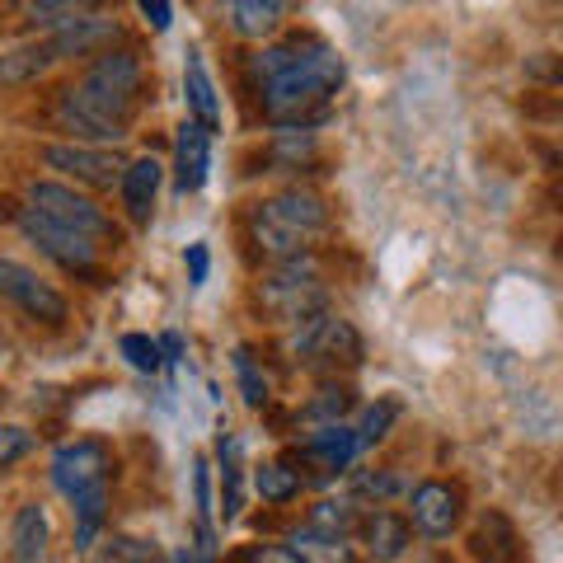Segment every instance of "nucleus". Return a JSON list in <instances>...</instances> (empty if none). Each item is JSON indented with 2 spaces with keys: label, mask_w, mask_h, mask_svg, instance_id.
I'll list each match as a JSON object with an SVG mask.
<instances>
[{
  "label": "nucleus",
  "mask_w": 563,
  "mask_h": 563,
  "mask_svg": "<svg viewBox=\"0 0 563 563\" xmlns=\"http://www.w3.org/2000/svg\"><path fill=\"white\" fill-rule=\"evenodd\" d=\"M254 80L258 99L277 128H301L339 95L343 85V57L320 38H287L268 43L254 57Z\"/></svg>",
  "instance_id": "f257e3e1"
},
{
  "label": "nucleus",
  "mask_w": 563,
  "mask_h": 563,
  "mask_svg": "<svg viewBox=\"0 0 563 563\" xmlns=\"http://www.w3.org/2000/svg\"><path fill=\"white\" fill-rule=\"evenodd\" d=\"M141 95V62L136 52H99L85 66L76 85L57 95V122L62 132L85 141H122L128 136V118Z\"/></svg>",
  "instance_id": "f03ea898"
},
{
  "label": "nucleus",
  "mask_w": 563,
  "mask_h": 563,
  "mask_svg": "<svg viewBox=\"0 0 563 563\" xmlns=\"http://www.w3.org/2000/svg\"><path fill=\"white\" fill-rule=\"evenodd\" d=\"M250 225H254V240L263 244V254L287 263V258H306V250L333 221H329L324 198H314L306 188H287V192H277V198L258 202Z\"/></svg>",
  "instance_id": "7ed1b4c3"
},
{
  "label": "nucleus",
  "mask_w": 563,
  "mask_h": 563,
  "mask_svg": "<svg viewBox=\"0 0 563 563\" xmlns=\"http://www.w3.org/2000/svg\"><path fill=\"white\" fill-rule=\"evenodd\" d=\"M29 211L52 221V225H62V231H70V235L90 240V244H103V240L118 244V235H122L113 225V217L95 198H85V192H76L70 184H57V179H33L29 184Z\"/></svg>",
  "instance_id": "20e7f679"
},
{
  "label": "nucleus",
  "mask_w": 563,
  "mask_h": 563,
  "mask_svg": "<svg viewBox=\"0 0 563 563\" xmlns=\"http://www.w3.org/2000/svg\"><path fill=\"white\" fill-rule=\"evenodd\" d=\"M258 306L282 324H301L310 314H324L329 291L320 273L310 268V258H287L258 282Z\"/></svg>",
  "instance_id": "39448f33"
},
{
  "label": "nucleus",
  "mask_w": 563,
  "mask_h": 563,
  "mask_svg": "<svg viewBox=\"0 0 563 563\" xmlns=\"http://www.w3.org/2000/svg\"><path fill=\"white\" fill-rule=\"evenodd\" d=\"M109 470H113V455L95 437H80V442H66L57 455H52V484L66 503H80L90 493L109 488Z\"/></svg>",
  "instance_id": "423d86ee"
},
{
  "label": "nucleus",
  "mask_w": 563,
  "mask_h": 563,
  "mask_svg": "<svg viewBox=\"0 0 563 563\" xmlns=\"http://www.w3.org/2000/svg\"><path fill=\"white\" fill-rule=\"evenodd\" d=\"M0 296L38 324H62L70 314L66 296L52 287L38 268H29V263H20V258H5V254H0Z\"/></svg>",
  "instance_id": "0eeeda50"
},
{
  "label": "nucleus",
  "mask_w": 563,
  "mask_h": 563,
  "mask_svg": "<svg viewBox=\"0 0 563 563\" xmlns=\"http://www.w3.org/2000/svg\"><path fill=\"white\" fill-rule=\"evenodd\" d=\"M287 352L306 362H362V333L352 329L339 314H310V320L296 324Z\"/></svg>",
  "instance_id": "6e6552de"
},
{
  "label": "nucleus",
  "mask_w": 563,
  "mask_h": 563,
  "mask_svg": "<svg viewBox=\"0 0 563 563\" xmlns=\"http://www.w3.org/2000/svg\"><path fill=\"white\" fill-rule=\"evenodd\" d=\"M14 221H20L24 240L38 244V254H47L52 263H57V268L80 273V277H99V244L70 235V231H62V225H52V221H43V217H33L29 207H24Z\"/></svg>",
  "instance_id": "1a4fd4ad"
},
{
  "label": "nucleus",
  "mask_w": 563,
  "mask_h": 563,
  "mask_svg": "<svg viewBox=\"0 0 563 563\" xmlns=\"http://www.w3.org/2000/svg\"><path fill=\"white\" fill-rule=\"evenodd\" d=\"M43 165L66 174L76 184H90V188H113L122 179V155L109 151V146H43Z\"/></svg>",
  "instance_id": "9d476101"
},
{
  "label": "nucleus",
  "mask_w": 563,
  "mask_h": 563,
  "mask_svg": "<svg viewBox=\"0 0 563 563\" xmlns=\"http://www.w3.org/2000/svg\"><path fill=\"white\" fill-rule=\"evenodd\" d=\"M409 517H413V526L428 540H446L455 526H461V517H465V493L455 484L428 479V484H418L409 493Z\"/></svg>",
  "instance_id": "9b49d317"
},
{
  "label": "nucleus",
  "mask_w": 563,
  "mask_h": 563,
  "mask_svg": "<svg viewBox=\"0 0 563 563\" xmlns=\"http://www.w3.org/2000/svg\"><path fill=\"white\" fill-rule=\"evenodd\" d=\"M470 559L474 563H531V554H526V540L521 531L512 526V517L507 512H479L470 526Z\"/></svg>",
  "instance_id": "f8f14e48"
},
{
  "label": "nucleus",
  "mask_w": 563,
  "mask_h": 563,
  "mask_svg": "<svg viewBox=\"0 0 563 563\" xmlns=\"http://www.w3.org/2000/svg\"><path fill=\"white\" fill-rule=\"evenodd\" d=\"M207 169H211V132L198 128L192 118H184L179 136H174V188L198 192L207 184Z\"/></svg>",
  "instance_id": "ddd939ff"
},
{
  "label": "nucleus",
  "mask_w": 563,
  "mask_h": 563,
  "mask_svg": "<svg viewBox=\"0 0 563 563\" xmlns=\"http://www.w3.org/2000/svg\"><path fill=\"white\" fill-rule=\"evenodd\" d=\"M113 33H118V24H113V20H103V14L80 10L66 29L47 33V52H52V62H76V57H90V52H99L103 43L113 38Z\"/></svg>",
  "instance_id": "4468645a"
},
{
  "label": "nucleus",
  "mask_w": 563,
  "mask_h": 563,
  "mask_svg": "<svg viewBox=\"0 0 563 563\" xmlns=\"http://www.w3.org/2000/svg\"><path fill=\"white\" fill-rule=\"evenodd\" d=\"M357 432L347 428V422H329V428H314L306 442H301V455L314 465H324V474H339L357 461Z\"/></svg>",
  "instance_id": "2eb2a0df"
},
{
  "label": "nucleus",
  "mask_w": 563,
  "mask_h": 563,
  "mask_svg": "<svg viewBox=\"0 0 563 563\" xmlns=\"http://www.w3.org/2000/svg\"><path fill=\"white\" fill-rule=\"evenodd\" d=\"M161 161H132L128 169H122V179H118V188H122V207H128V217L136 221V225H146L151 221V211H155V192H161Z\"/></svg>",
  "instance_id": "dca6fc26"
},
{
  "label": "nucleus",
  "mask_w": 563,
  "mask_h": 563,
  "mask_svg": "<svg viewBox=\"0 0 563 563\" xmlns=\"http://www.w3.org/2000/svg\"><path fill=\"white\" fill-rule=\"evenodd\" d=\"M362 544L376 563H395L413 544V526L404 517H395V512H372L362 521Z\"/></svg>",
  "instance_id": "f3484780"
},
{
  "label": "nucleus",
  "mask_w": 563,
  "mask_h": 563,
  "mask_svg": "<svg viewBox=\"0 0 563 563\" xmlns=\"http://www.w3.org/2000/svg\"><path fill=\"white\" fill-rule=\"evenodd\" d=\"M184 95H188V109H192V122L207 132H217L221 122V99H217V85H211V70L202 62V52H188L184 62Z\"/></svg>",
  "instance_id": "a211bd4d"
},
{
  "label": "nucleus",
  "mask_w": 563,
  "mask_h": 563,
  "mask_svg": "<svg viewBox=\"0 0 563 563\" xmlns=\"http://www.w3.org/2000/svg\"><path fill=\"white\" fill-rule=\"evenodd\" d=\"M47 512L38 503H24L20 512H14V526H10V550H14V563H43L47 554Z\"/></svg>",
  "instance_id": "6ab92c4d"
},
{
  "label": "nucleus",
  "mask_w": 563,
  "mask_h": 563,
  "mask_svg": "<svg viewBox=\"0 0 563 563\" xmlns=\"http://www.w3.org/2000/svg\"><path fill=\"white\" fill-rule=\"evenodd\" d=\"M47 66H52L47 38L43 43H20L0 57V85H33L38 76H47Z\"/></svg>",
  "instance_id": "aec40b11"
},
{
  "label": "nucleus",
  "mask_w": 563,
  "mask_h": 563,
  "mask_svg": "<svg viewBox=\"0 0 563 563\" xmlns=\"http://www.w3.org/2000/svg\"><path fill=\"white\" fill-rule=\"evenodd\" d=\"M282 14H287L282 0H235L231 24H235V33H244V38H268V33L282 29Z\"/></svg>",
  "instance_id": "412c9836"
},
{
  "label": "nucleus",
  "mask_w": 563,
  "mask_h": 563,
  "mask_svg": "<svg viewBox=\"0 0 563 563\" xmlns=\"http://www.w3.org/2000/svg\"><path fill=\"white\" fill-rule=\"evenodd\" d=\"M291 554L301 563H352V544L343 536H324V531H291Z\"/></svg>",
  "instance_id": "4be33fe9"
},
{
  "label": "nucleus",
  "mask_w": 563,
  "mask_h": 563,
  "mask_svg": "<svg viewBox=\"0 0 563 563\" xmlns=\"http://www.w3.org/2000/svg\"><path fill=\"white\" fill-rule=\"evenodd\" d=\"M95 563H165V554L146 536H109L103 550L95 554Z\"/></svg>",
  "instance_id": "5701e85b"
},
{
  "label": "nucleus",
  "mask_w": 563,
  "mask_h": 563,
  "mask_svg": "<svg viewBox=\"0 0 563 563\" xmlns=\"http://www.w3.org/2000/svg\"><path fill=\"white\" fill-rule=\"evenodd\" d=\"M254 488H258L263 503H291L296 493H301V474L287 470L282 461H268V465L254 470Z\"/></svg>",
  "instance_id": "b1692460"
},
{
  "label": "nucleus",
  "mask_w": 563,
  "mask_h": 563,
  "mask_svg": "<svg viewBox=\"0 0 563 563\" xmlns=\"http://www.w3.org/2000/svg\"><path fill=\"white\" fill-rule=\"evenodd\" d=\"M306 526H310V531H324V536H343L347 540V531L357 526V507H352L347 498H339V503L324 498V503L310 507V521Z\"/></svg>",
  "instance_id": "393cba45"
},
{
  "label": "nucleus",
  "mask_w": 563,
  "mask_h": 563,
  "mask_svg": "<svg viewBox=\"0 0 563 563\" xmlns=\"http://www.w3.org/2000/svg\"><path fill=\"white\" fill-rule=\"evenodd\" d=\"M235 380H240V395H244L250 409H263V404H268V376L258 372V362L250 357V347L235 352Z\"/></svg>",
  "instance_id": "a878e982"
},
{
  "label": "nucleus",
  "mask_w": 563,
  "mask_h": 563,
  "mask_svg": "<svg viewBox=\"0 0 563 563\" xmlns=\"http://www.w3.org/2000/svg\"><path fill=\"white\" fill-rule=\"evenodd\" d=\"M118 352L128 357V366H136V372H161L165 366V357H161V343L155 339H146V333H122L118 339Z\"/></svg>",
  "instance_id": "bb28decb"
},
{
  "label": "nucleus",
  "mask_w": 563,
  "mask_h": 563,
  "mask_svg": "<svg viewBox=\"0 0 563 563\" xmlns=\"http://www.w3.org/2000/svg\"><path fill=\"white\" fill-rule=\"evenodd\" d=\"M347 404H352V395H347V390H333V385H329V390H320V395H314V399L306 404L301 418H306V422H314V428H329V422H343Z\"/></svg>",
  "instance_id": "cd10ccee"
},
{
  "label": "nucleus",
  "mask_w": 563,
  "mask_h": 563,
  "mask_svg": "<svg viewBox=\"0 0 563 563\" xmlns=\"http://www.w3.org/2000/svg\"><path fill=\"white\" fill-rule=\"evenodd\" d=\"M395 418H399V404H395V399L372 404V409H366V418H362V428H352V432H357V446L366 451V446L385 442V432H390V422H395Z\"/></svg>",
  "instance_id": "c85d7f7f"
},
{
  "label": "nucleus",
  "mask_w": 563,
  "mask_h": 563,
  "mask_svg": "<svg viewBox=\"0 0 563 563\" xmlns=\"http://www.w3.org/2000/svg\"><path fill=\"white\" fill-rule=\"evenodd\" d=\"M29 451H33V432L20 428V422H0V470L20 465Z\"/></svg>",
  "instance_id": "c756f323"
},
{
  "label": "nucleus",
  "mask_w": 563,
  "mask_h": 563,
  "mask_svg": "<svg viewBox=\"0 0 563 563\" xmlns=\"http://www.w3.org/2000/svg\"><path fill=\"white\" fill-rule=\"evenodd\" d=\"M24 14H29V24H33V29H47V33H57V29H66L70 20H76V14H80V5H52V0H43V5H29Z\"/></svg>",
  "instance_id": "7c9ffc66"
},
{
  "label": "nucleus",
  "mask_w": 563,
  "mask_h": 563,
  "mask_svg": "<svg viewBox=\"0 0 563 563\" xmlns=\"http://www.w3.org/2000/svg\"><path fill=\"white\" fill-rule=\"evenodd\" d=\"M240 563H301L291 550H282V544H250Z\"/></svg>",
  "instance_id": "2f4dec72"
},
{
  "label": "nucleus",
  "mask_w": 563,
  "mask_h": 563,
  "mask_svg": "<svg viewBox=\"0 0 563 563\" xmlns=\"http://www.w3.org/2000/svg\"><path fill=\"white\" fill-rule=\"evenodd\" d=\"M141 20H146L155 33H165L174 20V5H165V0H141Z\"/></svg>",
  "instance_id": "473e14b6"
},
{
  "label": "nucleus",
  "mask_w": 563,
  "mask_h": 563,
  "mask_svg": "<svg viewBox=\"0 0 563 563\" xmlns=\"http://www.w3.org/2000/svg\"><path fill=\"white\" fill-rule=\"evenodd\" d=\"M207 268H211L207 244H188V277H192V287H202V282H207Z\"/></svg>",
  "instance_id": "72a5a7b5"
},
{
  "label": "nucleus",
  "mask_w": 563,
  "mask_h": 563,
  "mask_svg": "<svg viewBox=\"0 0 563 563\" xmlns=\"http://www.w3.org/2000/svg\"><path fill=\"white\" fill-rule=\"evenodd\" d=\"M366 493H395V479H390V474H362V479H357Z\"/></svg>",
  "instance_id": "f704fd0d"
},
{
  "label": "nucleus",
  "mask_w": 563,
  "mask_h": 563,
  "mask_svg": "<svg viewBox=\"0 0 563 563\" xmlns=\"http://www.w3.org/2000/svg\"><path fill=\"white\" fill-rule=\"evenodd\" d=\"M526 70H531V76H540V80H554V57H550V52H540V62H531Z\"/></svg>",
  "instance_id": "c9c22d12"
},
{
  "label": "nucleus",
  "mask_w": 563,
  "mask_h": 563,
  "mask_svg": "<svg viewBox=\"0 0 563 563\" xmlns=\"http://www.w3.org/2000/svg\"><path fill=\"white\" fill-rule=\"evenodd\" d=\"M179 352H184V339H179V333H165V339H161V357H165V362H174Z\"/></svg>",
  "instance_id": "e433bc0d"
},
{
  "label": "nucleus",
  "mask_w": 563,
  "mask_h": 563,
  "mask_svg": "<svg viewBox=\"0 0 563 563\" xmlns=\"http://www.w3.org/2000/svg\"><path fill=\"white\" fill-rule=\"evenodd\" d=\"M174 563H192V554H188V550H179V554H174Z\"/></svg>",
  "instance_id": "4c0bfd02"
}]
</instances>
